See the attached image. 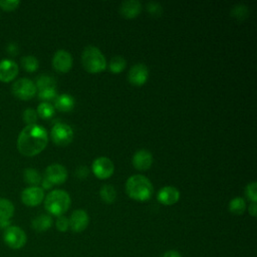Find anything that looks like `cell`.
I'll return each mask as SVG.
<instances>
[{
  "instance_id": "23",
  "label": "cell",
  "mask_w": 257,
  "mask_h": 257,
  "mask_svg": "<svg viewBox=\"0 0 257 257\" xmlns=\"http://www.w3.org/2000/svg\"><path fill=\"white\" fill-rule=\"evenodd\" d=\"M35 85L38 90H42V89H48V88H55L56 82L52 76L43 74L37 77Z\"/></svg>"
},
{
  "instance_id": "37",
  "label": "cell",
  "mask_w": 257,
  "mask_h": 257,
  "mask_svg": "<svg viewBox=\"0 0 257 257\" xmlns=\"http://www.w3.org/2000/svg\"><path fill=\"white\" fill-rule=\"evenodd\" d=\"M162 257H182L180 255V253L178 251H175V250H169L167 252L164 253V255Z\"/></svg>"
},
{
  "instance_id": "12",
  "label": "cell",
  "mask_w": 257,
  "mask_h": 257,
  "mask_svg": "<svg viewBox=\"0 0 257 257\" xmlns=\"http://www.w3.org/2000/svg\"><path fill=\"white\" fill-rule=\"evenodd\" d=\"M44 199L43 189L39 187H28L21 193V201L24 205L35 207L39 205Z\"/></svg>"
},
{
  "instance_id": "16",
  "label": "cell",
  "mask_w": 257,
  "mask_h": 257,
  "mask_svg": "<svg viewBox=\"0 0 257 257\" xmlns=\"http://www.w3.org/2000/svg\"><path fill=\"white\" fill-rule=\"evenodd\" d=\"M157 199L161 204L165 206L174 205L180 199V191L173 186H166L159 191Z\"/></svg>"
},
{
  "instance_id": "10",
  "label": "cell",
  "mask_w": 257,
  "mask_h": 257,
  "mask_svg": "<svg viewBox=\"0 0 257 257\" xmlns=\"http://www.w3.org/2000/svg\"><path fill=\"white\" fill-rule=\"evenodd\" d=\"M67 170L60 164H52L45 170L44 178H46L52 185L63 184L67 180Z\"/></svg>"
},
{
  "instance_id": "19",
  "label": "cell",
  "mask_w": 257,
  "mask_h": 257,
  "mask_svg": "<svg viewBox=\"0 0 257 257\" xmlns=\"http://www.w3.org/2000/svg\"><path fill=\"white\" fill-rule=\"evenodd\" d=\"M32 228L35 230V231H38V232H43V231H46L48 230L51 225H52V219L49 215H45V214H42V215H39L37 216L36 218H34L32 220Z\"/></svg>"
},
{
  "instance_id": "35",
  "label": "cell",
  "mask_w": 257,
  "mask_h": 257,
  "mask_svg": "<svg viewBox=\"0 0 257 257\" xmlns=\"http://www.w3.org/2000/svg\"><path fill=\"white\" fill-rule=\"evenodd\" d=\"M87 175H88V169L85 166L78 167L75 171V176L78 179H85L87 177Z\"/></svg>"
},
{
  "instance_id": "2",
  "label": "cell",
  "mask_w": 257,
  "mask_h": 257,
  "mask_svg": "<svg viewBox=\"0 0 257 257\" xmlns=\"http://www.w3.org/2000/svg\"><path fill=\"white\" fill-rule=\"evenodd\" d=\"M125 192L130 198L139 202L151 199L154 188L151 181L143 175H134L126 180Z\"/></svg>"
},
{
  "instance_id": "1",
  "label": "cell",
  "mask_w": 257,
  "mask_h": 257,
  "mask_svg": "<svg viewBox=\"0 0 257 257\" xmlns=\"http://www.w3.org/2000/svg\"><path fill=\"white\" fill-rule=\"evenodd\" d=\"M47 142L46 130L38 124H30L20 132L17 139V149L23 156L34 157L46 148Z\"/></svg>"
},
{
  "instance_id": "4",
  "label": "cell",
  "mask_w": 257,
  "mask_h": 257,
  "mask_svg": "<svg viewBox=\"0 0 257 257\" xmlns=\"http://www.w3.org/2000/svg\"><path fill=\"white\" fill-rule=\"evenodd\" d=\"M44 207L51 215L62 216L70 207V197L63 190H54L45 197Z\"/></svg>"
},
{
  "instance_id": "38",
  "label": "cell",
  "mask_w": 257,
  "mask_h": 257,
  "mask_svg": "<svg viewBox=\"0 0 257 257\" xmlns=\"http://www.w3.org/2000/svg\"><path fill=\"white\" fill-rule=\"evenodd\" d=\"M41 182H42V188H43V189L48 190V189H51L52 186H53L46 178H44L43 180H41Z\"/></svg>"
},
{
  "instance_id": "21",
  "label": "cell",
  "mask_w": 257,
  "mask_h": 257,
  "mask_svg": "<svg viewBox=\"0 0 257 257\" xmlns=\"http://www.w3.org/2000/svg\"><path fill=\"white\" fill-rule=\"evenodd\" d=\"M99 196L104 203L112 204L116 199V191H115L114 187L106 184L100 188Z\"/></svg>"
},
{
  "instance_id": "22",
  "label": "cell",
  "mask_w": 257,
  "mask_h": 257,
  "mask_svg": "<svg viewBox=\"0 0 257 257\" xmlns=\"http://www.w3.org/2000/svg\"><path fill=\"white\" fill-rule=\"evenodd\" d=\"M125 66H126L125 59L122 56H119V55L113 56L110 59L109 63H108L109 71L114 73V74H117V73H120L121 71H123Z\"/></svg>"
},
{
  "instance_id": "24",
  "label": "cell",
  "mask_w": 257,
  "mask_h": 257,
  "mask_svg": "<svg viewBox=\"0 0 257 257\" xmlns=\"http://www.w3.org/2000/svg\"><path fill=\"white\" fill-rule=\"evenodd\" d=\"M246 210V203L243 198L236 197L229 203V211L234 215H242Z\"/></svg>"
},
{
  "instance_id": "18",
  "label": "cell",
  "mask_w": 257,
  "mask_h": 257,
  "mask_svg": "<svg viewBox=\"0 0 257 257\" xmlns=\"http://www.w3.org/2000/svg\"><path fill=\"white\" fill-rule=\"evenodd\" d=\"M54 107L62 112H68L74 107V98L67 93L57 95L54 99Z\"/></svg>"
},
{
  "instance_id": "36",
  "label": "cell",
  "mask_w": 257,
  "mask_h": 257,
  "mask_svg": "<svg viewBox=\"0 0 257 257\" xmlns=\"http://www.w3.org/2000/svg\"><path fill=\"white\" fill-rule=\"evenodd\" d=\"M248 211H249V214L252 217H256V214H257V205H256V203H251L249 205Z\"/></svg>"
},
{
  "instance_id": "5",
  "label": "cell",
  "mask_w": 257,
  "mask_h": 257,
  "mask_svg": "<svg viewBox=\"0 0 257 257\" xmlns=\"http://www.w3.org/2000/svg\"><path fill=\"white\" fill-rule=\"evenodd\" d=\"M50 137L55 145L59 147H65L72 142L73 131L70 125L63 122H57L51 128Z\"/></svg>"
},
{
  "instance_id": "6",
  "label": "cell",
  "mask_w": 257,
  "mask_h": 257,
  "mask_svg": "<svg viewBox=\"0 0 257 257\" xmlns=\"http://www.w3.org/2000/svg\"><path fill=\"white\" fill-rule=\"evenodd\" d=\"M3 240L9 248L20 249L25 245L27 241V237L25 232L20 227L9 226L4 231Z\"/></svg>"
},
{
  "instance_id": "25",
  "label": "cell",
  "mask_w": 257,
  "mask_h": 257,
  "mask_svg": "<svg viewBox=\"0 0 257 257\" xmlns=\"http://www.w3.org/2000/svg\"><path fill=\"white\" fill-rule=\"evenodd\" d=\"M24 180L27 184L31 185V187H37V185L41 182L40 174L33 168H27L24 171Z\"/></svg>"
},
{
  "instance_id": "8",
  "label": "cell",
  "mask_w": 257,
  "mask_h": 257,
  "mask_svg": "<svg viewBox=\"0 0 257 257\" xmlns=\"http://www.w3.org/2000/svg\"><path fill=\"white\" fill-rule=\"evenodd\" d=\"M91 170L97 179L105 180L112 176L114 172V165L110 159L106 157H99L93 161Z\"/></svg>"
},
{
  "instance_id": "30",
  "label": "cell",
  "mask_w": 257,
  "mask_h": 257,
  "mask_svg": "<svg viewBox=\"0 0 257 257\" xmlns=\"http://www.w3.org/2000/svg\"><path fill=\"white\" fill-rule=\"evenodd\" d=\"M57 96L56 89L55 88H48V89H42L38 90V97L44 101L55 99Z\"/></svg>"
},
{
  "instance_id": "11",
  "label": "cell",
  "mask_w": 257,
  "mask_h": 257,
  "mask_svg": "<svg viewBox=\"0 0 257 257\" xmlns=\"http://www.w3.org/2000/svg\"><path fill=\"white\" fill-rule=\"evenodd\" d=\"M127 78L131 84L135 86H142L148 81L149 69L143 63L134 64L128 71Z\"/></svg>"
},
{
  "instance_id": "33",
  "label": "cell",
  "mask_w": 257,
  "mask_h": 257,
  "mask_svg": "<svg viewBox=\"0 0 257 257\" xmlns=\"http://www.w3.org/2000/svg\"><path fill=\"white\" fill-rule=\"evenodd\" d=\"M147 10L153 16H160L162 14V6L157 2H149L147 5Z\"/></svg>"
},
{
  "instance_id": "27",
  "label": "cell",
  "mask_w": 257,
  "mask_h": 257,
  "mask_svg": "<svg viewBox=\"0 0 257 257\" xmlns=\"http://www.w3.org/2000/svg\"><path fill=\"white\" fill-rule=\"evenodd\" d=\"M36 112L37 115H39L41 118H50L54 114V106L48 102H42L38 105Z\"/></svg>"
},
{
  "instance_id": "15",
  "label": "cell",
  "mask_w": 257,
  "mask_h": 257,
  "mask_svg": "<svg viewBox=\"0 0 257 257\" xmlns=\"http://www.w3.org/2000/svg\"><path fill=\"white\" fill-rule=\"evenodd\" d=\"M133 166L139 171H147L153 164V156L150 151L142 149L133 156Z\"/></svg>"
},
{
  "instance_id": "17",
  "label": "cell",
  "mask_w": 257,
  "mask_h": 257,
  "mask_svg": "<svg viewBox=\"0 0 257 257\" xmlns=\"http://www.w3.org/2000/svg\"><path fill=\"white\" fill-rule=\"evenodd\" d=\"M142 12V3L138 0L123 1L119 6V13L125 19H134Z\"/></svg>"
},
{
  "instance_id": "14",
  "label": "cell",
  "mask_w": 257,
  "mask_h": 257,
  "mask_svg": "<svg viewBox=\"0 0 257 257\" xmlns=\"http://www.w3.org/2000/svg\"><path fill=\"white\" fill-rule=\"evenodd\" d=\"M19 67L17 63L11 59H3L0 61V81L9 82L18 74Z\"/></svg>"
},
{
  "instance_id": "13",
  "label": "cell",
  "mask_w": 257,
  "mask_h": 257,
  "mask_svg": "<svg viewBox=\"0 0 257 257\" xmlns=\"http://www.w3.org/2000/svg\"><path fill=\"white\" fill-rule=\"evenodd\" d=\"M69 228L76 233L82 232L86 229L89 223V217L87 213L82 209H77L72 212L70 218L68 219Z\"/></svg>"
},
{
  "instance_id": "28",
  "label": "cell",
  "mask_w": 257,
  "mask_h": 257,
  "mask_svg": "<svg viewBox=\"0 0 257 257\" xmlns=\"http://www.w3.org/2000/svg\"><path fill=\"white\" fill-rule=\"evenodd\" d=\"M245 194L246 197L252 202L256 203L257 202V183L256 182H251L246 186L245 189Z\"/></svg>"
},
{
  "instance_id": "29",
  "label": "cell",
  "mask_w": 257,
  "mask_h": 257,
  "mask_svg": "<svg viewBox=\"0 0 257 257\" xmlns=\"http://www.w3.org/2000/svg\"><path fill=\"white\" fill-rule=\"evenodd\" d=\"M37 117H38L37 112L33 108H26L23 112V119L27 125L36 124Z\"/></svg>"
},
{
  "instance_id": "7",
  "label": "cell",
  "mask_w": 257,
  "mask_h": 257,
  "mask_svg": "<svg viewBox=\"0 0 257 257\" xmlns=\"http://www.w3.org/2000/svg\"><path fill=\"white\" fill-rule=\"evenodd\" d=\"M36 91L35 83L28 78H20L12 85V93L21 100L31 99L36 94Z\"/></svg>"
},
{
  "instance_id": "26",
  "label": "cell",
  "mask_w": 257,
  "mask_h": 257,
  "mask_svg": "<svg viewBox=\"0 0 257 257\" xmlns=\"http://www.w3.org/2000/svg\"><path fill=\"white\" fill-rule=\"evenodd\" d=\"M21 64L23 68L28 71V72H34L35 70L38 69L39 62L36 57L33 55H26L21 59Z\"/></svg>"
},
{
  "instance_id": "31",
  "label": "cell",
  "mask_w": 257,
  "mask_h": 257,
  "mask_svg": "<svg viewBox=\"0 0 257 257\" xmlns=\"http://www.w3.org/2000/svg\"><path fill=\"white\" fill-rule=\"evenodd\" d=\"M232 15L235 18H238L239 20H242L247 17L248 15V9L244 5H237L232 9Z\"/></svg>"
},
{
  "instance_id": "34",
  "label": "cell",
  "mask_w": 257,
  "mask_h": 257,
  "mask_svg": "<svg viewBox=\"0 0 257 257\" xmlns=\"http://www.w3.org/2000/svg\"><path fill=\"white\" fill-rule=\"evenodd\" d=\"M56 228L58 231L60 232H65L67 231V229L69 228V222H68V219L66 217H64L63 215L62 216H59L56 220Z\"/></svg>"
},
{
  "instance_id": "20",
  "label": "cell",
  "mask_w": 257,
  "mask_h": 257,
  "mask_svg": "<svg viewBox=\"0 0 257 257\" xmlns=\"http://www.w3.org/2000/svg\"><path fill=\"white\" fill-rule=\"evenodd\" d=\"M14 214V205L7 199L0 198V222L10 221Z\"/></svg>"
},
{
  "instance_id": "3",
  "label": "cell",
  "mask_w": 257,
  "mask_h": 257,
  "mask_svg": "<svg viewBox=\"0 0 257 257\" xmlns=\"http://www.w3.org/2000/svg\"><path fill=\"white\" fill-rule=\"evenodd\" d=\"M81 63L89 73H99L106 67V60L102 52L93 45L86 46L81 54Z\"/></svg>"
},
{
  "instance_id": "9",
  "label": "cell",
  "mask_w": 257,
  "mask_h": 257,
  "mask_svg": "<svg viewBox=\"0 0 257 257\" xmlns=\"http://www.w3.org/2000/svg\"><path fill=\"white\" fill-rule=\"evenodd\" d=\"M53 68L61 73L68 72L72 67V56L71 54L63 49L57 50L52 58Z\"/></svg>"
},
{
  "instance_id": "32",
  "label": "cell",
  "mask_w": 257,
  "mask_h": 257,
  "mask_svg": "<svg viewBox=\"0 0 257 257\" xmlns=\"http://www.w3.org/2000/svg\"><path fill=\"white\" fill-rule=\"evenodd\" d=\"M20 4L18 0H0V8L5 11H13L15 10Z\"/></svg>"
}]
</instances>
